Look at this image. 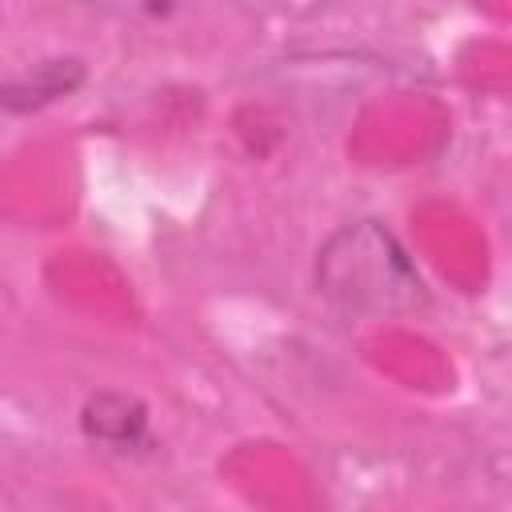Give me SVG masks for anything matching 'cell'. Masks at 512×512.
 <instances>
[{"mask_svg":"<svg viewBox=\"0 0 512 512\" xmlns=\"http://www.w3.org/2000/svg\"><path fill=\"white\" fill-rule=\"evenodd\" d=\"M316 292L364 320L412 316L428 308V284L416 272L404 244L380 220H356L336 228L316 252Z\"/></svg>","mask_w":512,"mask_h":512,"instance_id":"cell-1","label":"cell"},{"mask_svg":"<svg viewBox=\"0 0 512 512\" xmlns=\"http://www.w3.org/2000/svg\"><path fill=\"white\" fill-rule=\"evenodd\" d=\"M80 428L92 444H104L108 452H136L140 444H148V412L136 396L124 392L88 396L80 412Z\"/></svg>","mask_w":512,"mask_h":512,"instance_id":"cell-2","label":"cell"},{"mask_svg":"<svg viewBox=\"0 0 512 512\" xmlns=\"http://www.w3.org/2000/svg\"><path fill=\"white\" fill-rule=\"evenodd\" d=\"M80 80H84V64L80 60H40L20 76L0 80V108H8V112L40 108V104H48L56 96H68Z\"/></svg>","mask_w":512,"mask_h":512,"instance_id":"cell-3","label":"cell"},{"mask_svg":"<svg viewBox=\"0 0 512 512\" xmlns=\"http://www.w3.org/2000/svg\"><path fill=\"white\" fill-rule=\"evenodd\" d=\"M84 4H96V8H104V12L132 16V20H168V16H176V12L196 8L200 0H84Z\"/></svg>","mask_w":512,"mask_h":512,"instance_id":"cell-4","label":"cell"}]
</instances>
